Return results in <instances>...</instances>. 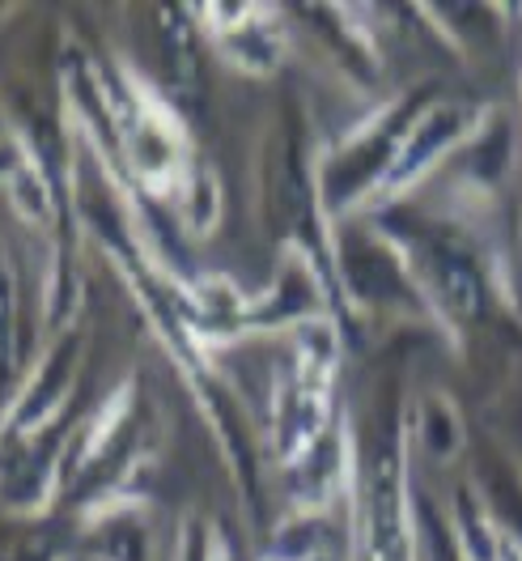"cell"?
<instances>
[{
	"label": "cell",
	"instance_id": "6da1fadb",
	"mask_svg": "<svg viewBox=\"0 0 522 561\" xmlns=\"http://www.w3.org/2000/svg\"><path fill=\"white\" fill-rule=\"evenodd\" d=\"M485 124L488 115L480 106L467 103V99H446V103L425 106L417 119L404 128V137L395 145V158H391V167H386L374 196H395V192L417 187L442 158H451L454 149L472 145Z\"/></svg>",
	"mask_w": 522,
	"mask_h": 561
},
{
	"label": "cell",
	"instance_id": "7a4b0ae2",
	"mask_svg": "<svg viewBox=\"0 0 522 561\" xmlns=\"http://www.w3.org/2000/svg\"><path fill=\"white\" fill-rule=\"evenodd\" d=\"M413 438H417L420 456L433 459V463H454L467 451V425H463V413L446 391H425L417 400Z\"/></svg>",
	"mask_w": 522,
	"mask_h": 561
},
{
	"label": "cell",
	"instance_id": "3957f363",
	"mask_svg": "<svg viewBox=\"0 0 522 561\" xmlns=\"http://www.w3.org/2000/svg\"><path fill=\"white\" fill-rule=\"evenodd\" d=\"M217 201H221L217 196V179L205 175V171L192 175V183H187V221H192V230L205 234L212 221H217V209H221Z\"/></svg>",
	"mask_w": 522,
	"mask_h": 561
},
{
	"label": "cell",
	"instance_id": "277c9868",
	"mask_svg": "<svg viewBox=\"0 0 522 561\" xmlns=\"http://www.w3.org/2000/svg\"><path fill=\"white\" fill-rule=\"evenodd\" d=\"M209 558H212L209 527L200 524V519H187V524H183V536H178L174 561H209Z\"/></svg>",
	"mask_w": 522,
	"mask_h": 561
}]
</instances>
